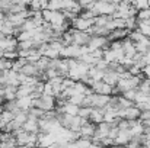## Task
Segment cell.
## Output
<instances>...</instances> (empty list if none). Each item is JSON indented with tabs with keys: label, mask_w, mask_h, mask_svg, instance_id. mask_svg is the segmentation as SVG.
Here are the masks:
<instances>
[{
	"label": "cell",
	"mask_w": 150,
	"mask_h": 148,
	"mask_svg": "<svg viewBox=\"0 0 150 148\" xmlns=\"http://www.w3.org/2000/svg\"><path fill=\"white\" fill-rule=\"evenodd\" d=\"M89 52L86 47H77V45H66L60 52V58H73V60H80L83 54Z\"/></svg>",
	"instance_id": "6da1fadb"
},
{
	"label": "cell",
	"mask_w": 150,
	"mask_h": 148,
	"mask_svg": "<svg viewBox=\"0 0 150 148\" xmlns=\"http://www.w3.org/2000/svg\"><path fill=\"white\" fill-rule=\"evenodd\" d=\"M117 9V4L115 3H109L106 0H96L93 1V6L91 10H93V13L96 16L99 15H112Z\"/></svg>",
	"instance_id": "7a4b0ae2"
},
{
	"label": "cell",
	"mask_w": 150,
	"mask_h": 148,
	"mask_svg": "<svg viewBox=\"0 0 150 148\" xmlns=\"http://www.w3.org/2000/svg\"><path fill=\"white\" fill-rule=\"evenodd\" d=\"M70 34H71V44L73 45H77V47H86L89 39H91V35L88 32H83V31H77L74 28L69 29Z\"/></svg>",
	"instance_id": "3957f363"
},
{
	"label": "cell",
	"mask_w": 150,
	"mask_h": 148,
	"mask_svg": "<svg viewBox=\"0 0 150 148\" xmlns=\"http://www.w3.org/2000/svg\"><path fill=\"white\" fill-rule=\"evenodd\" d=\"M108 47H109L108 38L106 36H96V35H92L89 42H88V45H86L89 52H92L95 49H106Z\"/></svg>",
	"instance_id": "277c9868"
},
{
	"label": "cell",
	"mask_w": 150,
	"mask_h": 148,
	"mask_svg": "<svg viewBox=\"0 0 150 148\" xmlns=\"http://www.w3.org/2000/svg\"><path fill=\"white\" fill-rule=\"evenodd\" d=\"M70 26L74 28V29H77V31L86 32L89 28L93 26V19H83V18L77 16V18H74V19L70 22Z\"/></svg>",
	"instance_id": "5b68a950"
},
{
	"label": "cell",
	"mask_w": 150,
	"mask_h": 148,
	"mask_svg": "<svg viewBox=\"0 0 150 148\" xmlns=\"http://www.w3.org/2000/svg\"><path fill=\"white\" fill-rule=\"evenodd\" d=\"M92 92L93 93H99V95H106V96H111L112 95V86L106 84L103 80L99 81H93V84L91 86Z\"/></svg>",
	"instance_id": "8992f818"
},
{
	"label": "cell",
	"mask_w": 150,
	"mask_h": 148,
	"mask_svg": "<svg viewBox=\"0 0 150 148\" xmlns=\"http://www.w3.org/2000/svg\"><path fill=\"white\" fill-rule=\"evenodd\" d=\"M91 99V106L92 107H103L109 103V99L111 96H106V95H99V93H92L89 95Z\"/></svg>",
	"instance_id": "52a82bcc"
},
{
	"label": "cell",
	"mask_w": 150,
	"mask_h": 148,
	"mask_svg": "<svg viewBox=\"0 0 150 148\" xmlns=\"http://www.w3.org/2000/svg\"><path fill=\"white\" fill-rule=\"evenodd\" d=\"M18 47V39L15 36H3L0 38V49L4 51H15Z\"/></svg>",
	"instance_id": "ba28073f"
},
{
	"label": "cell",
	"mask_w": 150,
	"mask_h": 148,
	"mask_svg": "<svg viewBox=\"0 0 150 148\" xmlns=\"http://www.w3.org/2000/svg\"><path fill=\"white\" fill-rule=\"evenodd\" d=\"M122 51H124V55H125L127 58H131V60H133V57L137 54L136 47H134V42H133L128 36L122 39Z\"/></svg>",
	"instance_id": "9c48e42d"
},
{
	"label": "cell",
	"mask_w": 150,
	"mask_h": 148,
	"mask_svg": "<svg viewBox=\"0 0 150 148\" xmlns=\"http://www.w3.org/2000/svg\"><path fill=\"white\" fill-rule=\"evenodd\" d=\"M95 129H96V125H95L93 122L88 121L86 123H83V125L80 126L79 134H80V137H83V138H92L93 134H95Z\"/></svg>",
	"instance_id": "30bf717a"
},
{
	"label": "cell",
	"mask_w": 150,
	"mask_h": 148,
	"mask_svg": "<svg viewBox=\"0 0 150 148\" xmlns=\"http://www.w3.org/2000/svg\"><path fill=\"white\" fill-rule=\"evenodd\" d=\"M128 34H130V31H128V29L121 28V29H114V31H111V32H109V35H108L106 38H108V41H109V42H111V41H120V39L127 38V36H128Z\"/></svg>",
	"instance_id": "8fae6325"
},
{
	"label": "cell",
	"mask_w": 150,
	"mask_h": 148,
	"mask_svg": "<svg viewBox=\"0 0 150 148\" xmlns=\"http://www.w3.org/2000/svg\"><path fill=\"white\" fill-rule=\"evenodd\" d=\"M106 84H109V86H117V83H118V80H120V76H118V73H115V71H112V70H105V73H103V79H102Z\"/></svg>",
	"instance_id": "7c38bea8"
},
{
	"label": "cell",
	"mask_w": 150,
	"mask_h": 148,
	"mask_svg": "<svg viewBox=\"0 0 150 148\" xmlns=\"http://www.w3.org/2000/svg\"><path fill=\"white\" fill-rule=\"evenodd\" d=\"M131 138H133V135H131L130 129H127V131H120L118 135L115 137L114 142H115V145H125L127 142L131 141Z\"/></svg>",
	"instance_id": "4fadbf2b"
},
{
	"label": "cell",
	"mask_w": 150,
	"mask_h": 148,
	"mask_svg": "<svg viewBox=\"0 0 150 148\" xmlns=\"http://www.w3.org/2000/svg\"><path fill=\"white\" fill-rule=\"evenodd\" d=\"M19 73H22V74H25V76H28V77H37V79H38V76H40V71H38L37 65L32 64V62H26V64L21 68Z\"/></svg>",
	"instance_id": "5bb4252c"
},
{
	"label": "cell",
	"mask_w": 150,
	"mask_h": 148,
	"mask_svg": "<svg viewBox=\"0 0 150 148\" xmlns=\"http://www.w3.org/2000/svg\"><path fill=\"white\" fill-rule=\"evenodd\" d=\"M22 129L26 132H38V119L28 115V119L22 125Z\"/></svg>",
	"instance_id": "9a60e30c"
},
{
	"label": "cell",
	"mask_w": 150,
	"mask_h": 148,
	"mask_svg": "<svg viewBox=\"0 0 150 148\" xmlns=\"http://www.w3.org/2000/svg\"><path fill=\"white\" fill-rule=\"evenodd\" d=\"M103 113H105L103 107H93L89 115V121L93 122L95 125H98L100 122H103Z\"/></svg>",
	"instance_id": "2e32d148"
},
{
	"label": "cell",
	"mask_w": 150,
	"mask_h": 148,
	"mask_svg": "<svg viewBox=\"0 0 150 148\" xmlns=\"http://www.w3.org/2000/svg\"><path fill=\"white\" fill-rule=\"evenodd\" d=\"M16 103H18V107L21 110H26L32 107V97L31 96H26V97H19L16 99Z\"/></svg>",
	"instance_id": "e0dca14e"
},
{
	"label": "cell",
	"mask_w": 150,
	"mask_h": 148,
	"mask_svg": "<svg viewBox=\"0 0 150 148\" xmlns=\"http://www.w3.org/2000/svg\"><path fill=\"white\" fill-rule=\"evenodd\" d=\"M142 35H144V36H150V23L149 20H139L137 19V28H136Z\"/></svg>",
	"instance_id": "ac0fdd59"
},
{
	"label": "cell",
	"mask_w": 150,
	"mask_h": 148,
	"mask_svg": "<svg viewBox=\"0 0 150 148\" xmlns=\"http://www.w3.org/2000/svg\"><path fill=\"white\" fill-rule=\"evenodd\" d=\"M134 47H136V51L139 52V54H146V52H149V38L147 36H144L142 41H139V42H136L134 44Z\"/></svg>",
	"instance_id": "d6986e66"
},
{
	"label": "cell",
	"mask_w": 150,
	"mask_h": 148,
	"mask_svg": "<svg viewBox=\"0 0 150 148\" xmlns=\"http://www.w3.org/2000/svg\"><path fill=\"white\" fill-rule=\"evenodd\" d=\"M16 90H18V87H15V86H4L3 87L4 100H15L16 99Z\"/></svg>",
	"instance_id": "ffe728a7"
},
{
	"label": "cell",
	"mask_w": 150,
	"mask_h": 148,
	"mask_svg": "<svg viewBox=\"0 0 150 148\" xmlns=\"http://www.w3.org/2000/svg\"><path fill=\"white\" fill-rule=\"evenodd\" d=\"M35 65H37V68H38L40 73H44V71H47V70L50 68V58H47V57L42 55V57L35 62Z\"/></svg>",
	"instance_id": "44dd1931"
},
{
	"label": "cell",
	"mask_w": 150,
	"mask_h": 148,
	"mask_svg": "<svg viewBox=\"0 0 150 148\" xmlns=\"http://www.w3.org/2000/svg\"><path fill=\"white\" fill-rule=\"evenodd\" d=\"M103 73H105V71H100V70H98L96 67L92 65V67L89 68V71H88V76H89L93 81H99V80L103 79Z\"/></svg>",
	"instance_id": "7402d4cb"
},
{
	"label": "cell",
	"mask_w": 150,
	"mask_h": 148,
	"mask_svg": "<svg viewBox=\"0 0 150 148\" xmlns=\"http://www.w3.org/2000/svg\"><path fill=\"white\" fill-rule=\"evenodd\" d=\"M79 107H80V106H77V105H73V103L67 102V103L63 106V110H64V113H67V115L76 116V115L79 113Z\"/></svg>",
	"instance_id": "603a6c76"
},
{
	"label": "cell",
	"mask_w": 150,
	"mask_h": 148,
	"mask_svg": "<svg viewBox=\"0 0 150 148\" xmlns=\"http://www.w3.org/2000/svg\"><path fill=\"white\" fill-rule=\"evenodd\" d=\"M28 61H26V58H16L13 62H12V70L15 71V73H19L21 71V68L26 64Z\"/></svg>",
	"instance_id": "cb8c5ba5"
},
{
	"label": "cell",
	"mask_w": 150,
	"mask_h": 148,
	"mask_svg": "<svg viewBox=\"0 0 150 148\" xmlns=\"http://www.w3.org/2000/svg\"><path fill=\"white\" fill-rule=\"evenodd\" d=\"M137 90H139V92H143V93H146V95H149L150 93V80L149 79H143V80L140 81Z\"/></svg>",
	"instance_id": "d4e9b609"
},
{
	"label": "cell",
	"mask_w": 150,
	"mask_h": 148,
	"mask_svg": "<svg viewBox=\"0 0 150 148\" xmlns=\"http://www.w3.org/2000/svg\"><path fill=\"white\" fill-rule=\"evenodd\" d=\"M131 4H133L137 10L149 9V0H131Z\"/></svg>",
	"instance_id": "484cf974"
},
{
	"label": "cell",
	"mask_w": 150,
	"mask_h": 148,
	"mask_svg": "<svg viewBox=\"0 0 150 148\" xmlns=\"http://www.w3.org/2000/svg\"><path fill=\"white\" fill-rule=\"evenodd\" d=\"M136 28H137V18H136V16L127 18V19H125V29H128V31H134Z\"/></svg>",
	"instance_id": "4316f807"
},
{
	"label": "cell",
	"mask_w": 150,
	"mask_h": 148,
	"mask_svg": "<svg viewBox=\"0 0 150 148\" xmlns=\"http://www.w3.org/2000/svg\"><path fill=\"white\" fill-rule=\"evenodd\" d=\"M83 99H85V95L74 93L73 96H70V97L67 99V102H70V103H73V105H77V106H82V102H83Z\"/></svg>",
	"instance_id": "83f0119b"
},
{
	"label": "cell",
	"mask_w": 150,
	"mask_h": 148,
	"mask_svg": "<svg viewBox=\"0 0 150 148\" xmlns=\"http://www.w3.org/2000/svg\"><path fill=\"white\" fill-rule=\"evenodd\" d=\"M47 9H48V10H57V12H61V0H48V3H47Z\"/></svg>",
	"instance_id": "f1b7e54d"
},
{
	"label": "cell",
	"mask_w": 150,
	"mask_h": 148,
	"mask_svg": "<svg viewBox=\"0 0 150 148\" xmlns=\"http://www.w3.org/2000/svg\"><path fill=\"white\" fill-rule=\"evenodd\" d=\"M128 38L136 44V42H139V41H142L143 38H144V35H142L137 29H134V31H130V34H128Z\"/></svg>",
	"instance_id": "f546056e"
},
{
	"label": "cell",
	"mask_w": 150,
	"mask_h": 148,
	"mask_svg": "<svg viewBox=\"0 0 150 148\" xmlns=\"http://www.w3.org/2000/svg\"><path fill=\"white\" fill-rule=\"evenodd\" d=\"M44 110H41V109H38V107H31V109H28V115L29 116H34V118H37V119H41L42 116H44Z\"/></svg>",
	"instance_id": "4dcf8cb0"
},
{
	"label": "cell",
	"mask_w": 150,
	"mask_h": 148,
	"mask_svg": "<svg viewBox=\"0 0 150 148\" xmlns=\"http://www.w3.org/2000/svg\"><path fill=\"white\" fill-rule=\"evenodd\" d=\"M139 20H150V7L149 9H143V10H139L137 12V16H136Z\"/></svg>",
	"instance_id": "1f68e13d"
},
{
	"label": "cell",
	"mask_w": 150,
	"mask_h": 148,
	"mask_svg": "<svg viewBox=\"0 0 150 148\" xmlns=\"http://www.w3.org/2000/svg\"><path fill=\"white\" fill-rule=\"evenodd\" d=\"M92 109H93V107H85V106H80V107H79V113H77V115H79L82 119H89V115H91Z\"/></svg>",
	"instance_id": "d6a6232c"
},
{
	"label": "cell",
	"mask_w": 150,
	"mask_h": 148,
	"mask_svg": "<svg viewBox=\"0 0 150 148\" xmlns=\"http://www.w3.org/2000/svg\"><path fill=\"white\" fill-rule=\"evenodd\" d=\"M12 62L10 60H6L4 57L0 58V71H4V70H12Z\"/></svg>",
	"instance_id": "836d02e7"
},
{
	"label": "cell",
	"mask_w": 150,
	"mask_h": 148,
	"mask_svg": "<svg viewBox=\"0 0 150 148\" xmlns=\"http://www.w3.org/2000/svg\"><path fill=\"white\" fill-rule=\"evenodd\" d=\"M93 67H96L100 71H105V70H108V62H106L103 58H99V60H96V62H95Z\"/></svg>",
	"instance_id": "e575fe53"
},
{
	"label": "cell",
	"mask_w": 150,
	"mask_h": 148,
	"mask_svg": "<svg viewBox=\"0 0 150 148\" xmlns=\"http://www.w3.org/2000/svg\"><path fill=\"white\" fill-rule=\"evenodd\" d=\"M74 84H76L74 80H71V79H69V77H64L63 81H61V90H63V89H67V87H74Z\"/></svg>",
	"instance_id": "d590c367"
},
{
	"label": "cell",
	"mask_w": 150,
	"mask_h": 148,
	"mask_svg": "<svg viewBox=\"0 0 150 148\" xmlns=\"http://www.w3.org/2000/svg\"><path fill=\"white\" fill-rule=\"evenodd\" d=\"M3 57H4L6 60L15 61V60L18 58V52H16V49H15V51H4V52H3Z\"/></svg>",
	"instance_id": "8d00e7d4"
},
{
	"label": "cell",
	"mask_w": 150,
	"mask_h": 148,
	"mask_svg": "<svg viewBox=\"0 0 150 148\" xmlns=\"http://www.w3.org/2000/svg\"><path fill=\"white\" fill-rule=\"evenodd\" d=\"M136 95H137V89H131V90H127L125 93H122V96H124V97L128 99V100H131V102H134Z\"/></svg>",
	"instance_id": "74e56055"
},
{
	"label": "cell",
	"mask_w": 150,
	"mask_h": 148,
	"mask_svg": "<svg viewBox=\"0 0 150 148\" xmlns=\"http://www.w3.org/2000/svg\"><path fill=\"white\" fill-rule=\"evenodd\" d=\"M140 121H146V119H150V110H143L140 113Z\"/></svg>",
	"instance_id": "f35d334b"
},
{
	"label": "cell",
	"mask_w": 150,
	"mask_h": 148,
	"mask_svg": "<svg viewBox=\"0 0 150 148\" xmlns=\"http://www.w3.org/2000/svg\"><path fill=\"white\" fill-rule=\"evenodd\" d=\"M142 71H143V74L146 76V79H149V80H150V65L143 67V68H142Z\"/></svg>",
	"instance_id": "ab89813d"
},
{
	"label": "cell",
	"mask_w": 150,
	"mask_h": 148,
	"mask_svg": "<svg viewBox=\"0 0 150 148\" xmlns=\"http://www.w3.org/2000/svg\"><path fill=\"white\" fill-rule=\"evenodd\" d=\"M140 121V119H139ZM140 123L143 125V128H150V119H146V121H140Z\"/></svg>",
	"instance_id": "60d3db41"
},
{
	"label": "cell",
	"mask_w": 150,
	"mask_h": 148,
	"mask_svg": "<svg viewBox=\"0 0 150 148\" xmlns=\"http://www.w3.org/2000/svg\"><path fill=\"white\" fill-rule=\"evenodd\" d=\"M15 148H29V147H28V145H16Z\"/></svg>",
	"instance_id": "b9f144b4"
},
{
	"label": "cell",
	"mask_w": 150,
	"mask_h": 148,
	"mask_svg": "<svg viewBox=\"0 0 150 148\" xmlns=\"http://www.w3.org/2000/svg\"><path fill=\"white\" fill-rule=\"evenodd\" d=\"M149 51H150V36H149Z\"/></svg>",
	"instance_id": "7bdbcfd3"
},
{
	"label": "cell",
	"mask_w": 150,
	"mask_h": 148,
	"mask_svg": "<svg viewBox=\"0 0 150 148\" xmlns=\"http://www.w3.org/2000/svg\"><path fill=\"white\" fill-rule=\"evenodd\" d=\"M149 7H150V0H149Z\"/></svg>",
	"instance_id": "ee69618b"
}]
</instances>
